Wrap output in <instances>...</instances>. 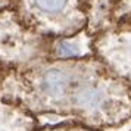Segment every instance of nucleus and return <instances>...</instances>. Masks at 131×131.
<instances>
[{"label":"nucleus","mask_w":131,"mask_h":131,"mask_svg":"<svg viewBox=\"0 0 131 131\" xmlns=\"http://www.w3.org/2000/svg\"><path fill=\"white\" fill-rule=\"evenodd\" d=\"M50 38L24 25L10 7L0 10V72L24 69L50 59Z\"/></svg>","instance_id":"nucleus-3"},{"label":"nucleus","mask_w":131,"mask_h":131,"mask_svg":"<svg viewBox=\"0 0 131 131\" xmlns=\"http://www.w3.org/2000/svg\"><path fill=\"white\" fill-rule=\"evenodd\" d=\"M9 5H10V0H0V10L9 7Z\"/></svg>","instance_id":"nucleus-9"},{"label":"nucleus","mask_w":131,"mask_h":131,"mask_svg":"<svg viewBox=\"0 0 131 131\" xmlns=\"http://www.w3.org/2000/svg\"><path fill=\"white\" fill-rule=\"evenodd\" d=\"M130 131H131V130H130Z\"/></svg>","instance_id":"nucleus-10"},{"label":"nucleus","mask_w":131,"mask_h":131,"mask_svg":"<svg viewBox=\"0 0 131 131\" xmlns=\"http://www.w3.org/2000/svg\"><path fill=\"white\" fill-rule=\"evenodd\" d=\"M38 119L21 106L0 99V131H36Z\"/></svg>","instance_id":"nucleus-7"},{"label":"nucleus","mask_w":131,"mask_h":131,"mask_svg":"<svg viewBox=\"0 0 131 131\" xmlns=\"http://www.w3.org/2000/svg\"><path fill=\"white\" fill-rule=\"evenodd\" d=\"M87 0H10L24 25L46 38L71 37L87 25Z\"/></svg>","instance_id":"nucleus-2"},{"label":"nucleus","mask_w":131,"mask_h":131,"mask_svg":"<svg viewBox=\"0 0 131 131\" xmlns=\"http://www.w3.org/2000/svg\"><path fill=\"white\" fill-rule=\"evenodd\" d=\"M0 99L37 118L56 115L103 131L131 121V83L96 56L0 72Z\"/></svg>","instance_id":"nucleus-1"},{"label":"nucleus","mask_w":131,"mask_h":131,"mask_svg":"<svg viewBox=\"0 0 131 131\" xmlns=\"http://www.w3.org/2000/svg\"><path fill=\"white\" fill-rule=\"evenodd\" d=\"M49 52L50 59H81L94 56L93 37L84 28L71 37L50 38Z\"/></svg>","instance_id":"nucleus-6"},{"label":"nucleus","mask_w":131,"mask_h":131,"mask_svg":"<svg viewBox=\"0 0 131 131\" xmlns=\"http://www.w3.org/2000/svg\"><path fill=\"white\" fill-rule=\"evenodd\" d=\"M36 131H103V130L91 128V127L83 125L80 122H75V121H66V122H60V124H54V125L38 127Z\"/></svg>","instance_id":"nucleus-8"},{"label":"nucleus","mask_w":131,"mask_h":131,"mask_svg":"<svg viewBox=\"0 0 131 131\" xmlns=\"http://www.w3.org/2000/svg\"><path fill=\"white\" fill-rule=\"evenodd\" d=\"M93 50L115 75L131 83V27L93 37Z\"/></svg>","instance_id":"nucleus-4"},{"label":"nucleus","mask_w":131,"mask_h":131,"mask_svg":"<svg viewBox=\"0 0 131 131\" xmlns=\"http://www.w3.org/2000/svg\"><path fill=\"white\" fill-rule=\"evenodd\" d=\"M87 25L91 37L131 27V0H87Z\"/></svg>","instance_id":"nucleus-5"}]
</instances>
